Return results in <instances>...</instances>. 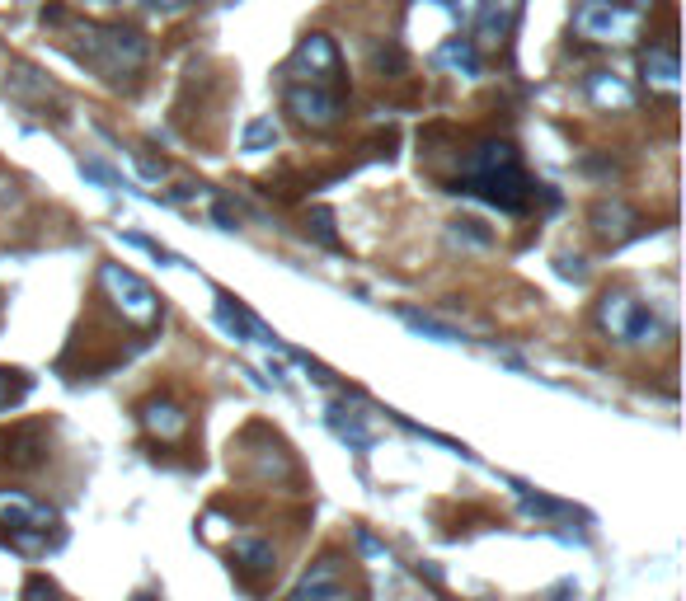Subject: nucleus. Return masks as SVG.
I'll list each match as a JSON object with an SVG mask.
<instances>
[{
    "label": "nucleus",
    "instance_id": "39448f33",
    "mask_svg": "<svg viewBox=\"0 0 686 601\" xmlns=\"http://www.w3.org/2000/svg\"><path fill=\"white\" fill-rule=\"evenodd\" d=\"M282 85H325V90H343V57L329 33H306L297 52L282 66Z\"/></svg>",
    "mask_w": 686,
    "mask_h": 601
},
{
    "label": "nucleus",
    "instance_id": "412c9836",
    "mask_svg": "<svg viewBox=\"0 0 686 601\" xmlns=\"http://www.w3.org/2000/svg\"><path fill=\"white\" fill-rule=\"evenodd\" d=\"M405 324H409V329H419V334H428V339H437V343H461V334H456V329L437 324L433 315H419V310H405Z\"/></svg>",
    "mask_w": 686,
    "mask_h": 601
},
{
    "label": "nucleus",
    "instance_id": "aec40b11",
    "mask_svg": "<svg viewBox=\"0 0 686 601\" xmlns=\"http://www.w3.org/2000/svg\"><path fill=\"white\" fill-rule=\"evenodd\" d=\"M33 390V381L24 376V371H10V367H0V409H10V404H19L24 395Z\"/></svg>",
    "mask_w": 686,
    "mask_h": 601
},
{
    "label": "nucleus",
    "instance_id": "20e7f679",
    "mask_svg": "<svg viewBox=\"0 0 686 601\" xmlns=\"http://www.w3.org/2000/svg\"><path fill=\"white\" fill-rule=\"evenodd\" d=\"M76 38H85V52L104 66L109 76H132L146 66V38L137 29H123V24H76Z\"/></svg>",
    "mask_w": 686,
    "mask_h": 601
},
{
    "label": "nucleus",
    "instance_id": "2eb2a0df",
    "mask_svg": "<svg viewBox=\"0 0 686 601\" xmlns=\"http://www.w3.org/2000/svg\"><path fill=\"white\" fill-rule=\"evenodd\" d=\"M583 90H588V99H593L597 108H616V113L635 108V90H630L621 76H611V71H593Z\"/></svg>",
    "mask_w": 686,
    "mask_h": 601
},
{
    "label": "nucleus",
    "instance_id": "4468645a",
    "mask_svg": "<svg viewBox=\"0 0 686 601\" xmlns=\"http://www.w3.org/2000/svg\"><path fill=\"white\" fill-rule=\"evenodd\" d=\"M433 66H442V71H456V76L475 80L480 76V47L470 43V38H447V43H437L433 52Z\"/></svg>",
    "mask_w": 686,
    "mask_h": 601
},
{
    "label": "nucleus",
    "instance_id": "5701e85b",
    "mask_svg": "<svg viewBox=\"0 0 686 601\" xmlns=\"http://www.w3.org/2000/svg\"><path fill=\"white\" fill-rule=\"evenodd\" d=\"M146 5H151V10H165V15H174V10H184L188 0H146Z\"/></svg>",
    "mask_w": 686,
    "mask_h": 601
},
{
    "label": "nucleus",
    "instance_id": "b1692460",
    "mask_svg": "<svg viewBox=\"0 0 686 601\" xmlns=\"http://www.w3.org/2000/svg\"><path fill=\"white\" fill-rule=\"evenodd\" d=\"M99 5H113V0H99Z\"/></svg>",
    "mask_w": 686,
    "mask_h": 601
},
{
    "label": "nucleus",
    "instance_id": "4be33fe9",
    "mask_svg": "<svg viewBox=\"0 0 686 601\" xmlns=\"http://www.w3.org/2000/svg\"><path fill=\"white\" fill-rule=\"evenodd\" d=\"M24 601H62V592L47 583V578H29V587H24Z\"/></svg>",
    "mask_w": 686,
    "mask_h": 601
},
{
    "label": "nucleus",
    "instance_id": "f3484780",
    "mask_svg": "<svg viewBox=\"0 0 686 601\" xmlns=\"http://www.w3.org/2000/svg\"><path fill=\"white\" fill-rule=\"evenodd\" d=\"M329 428L339 432V437L353 451H367V447H372V428H367V423H362V418L353 414L348 404H329Z\"/></svg>",
    "mask_w": 686,
    "mask_h": 601
},
{
    "label": "nucleus",
    "instance_id": "ddd939ff",
    "mask_svg": "<svg viewBox=\"0 0 686 601\" xmlns=\"http://www.w3.org/2000/svg\"><path fill=\"white\" fill-rule=\"evenodd\" d=\"M640 71H644V85H649V90H658V94H677V85H682V66H677V52H672L668 43L649 47V52H644V62H640Z\"/></svg>",
    "mask_w": 686,
    "mask_h": 601
},
{
    "label": "nucleus",
    "instance_id": "a211bd4d",
    "mask_svg": "<svg viewBox=\"0 0 686 601\" xmlns=\"http://www.w3.org/2000/svg\"><path fill=\"white\" fill-rule=\"evenodd\" d=\"M630 221H635V212L621 207V202H597L593 207V231L602 235V240H621Z\"/></svg>",
    "mask_w": 686,
    "mask_h": 601
},
{
    "label": "nucleus",
    "instance_id": "f03ea898",
    "mask_svg": "<svg viewBox=\"0 0 686 601\" xmlns=\"http://www.w3.org/2000/svg\"><path fill=\"white\" fill-rule=\"evenodd\" d=\"M597 329L616 348H654V343L668 339V320L649 301H640L630 292H607L597 301Z\"/></svg>",
    "mask_w": 686,
    "mask_h": 601
},
{
    "label": "nucleus",
    "instance_id": "6e6552de",
    "mask_svg": "<svg viewBox=\"0 0 686 601\" xmlns=\"http://www.w3.org/2000/svg\"><path fill=\"white\" fill-rule=\"evenodd\" d=\"M0 461L10 470H38L47 461V428L43 423H15L0 432Z\"/></svg>",
    "mask_w": 686,
    "mask_h": 601
},
{
    "label": "nucleus",
    "instance_id": "6ab92c4d",
    "mask_svg": "<svg viewBox=\"0 0 686 601\" xmlns=\"http://www.w3.org/2000/svg\"><path fill=\"white\" fill-rule=\"evenodd\" d=\"M240 146H245V151H273V146H278V123H273V118H254V123L245 127Z\"/></svg>",
    "mask_w": 686,
    "mask_h": 601
},
{
    "label": "nucleus",
    "instance_id": "9d476101",
    "mask_svg": "<svg viewBox=\"0 0 686 601\" xmlns=\"http://www.w3.org/2000/svg\"><path fill=\"white\" fill-rule=\"evenodd\" d=\"M0 526L5 531H47V526H57V512L29 498L24 489H0Z\"/></svg>",
    "mask_w": 686,
    "mask_h": 601
},
{
    "label": "nucleus",
    "instance_id": "1a4fd4ad",
    "mask_svg": "<svg viewBox=\"0 0 686 601\" xmlns=\"http://www.w3.org/2000/svg\"><path fill=\"white\" fill-rule=\"evenodd\" d=\"M287 601H358V597L343 587V564L334 555H325L320 564H311V569L301 573L297 592Z\"/></svg>",
    "mask_w": 686,
    "mask_h": 601
},
{
    "label": "nucleus",
    "instance_id": "f257e3e1",
    "mask_svg": "<svg viewBox=\"0 0 686 601\" xmlns=\"http://www.w3.org/2000/svg\"><path fill=\"white\" fill-rule=\"evenodd\" d=\"M456 193H475V198H484L489 207H499V212H527L531 198H536V184H531V174L522 170V155H517L513 141L489 137L466 155L461 179H456Z\"/></svg>",
    "mask_w": 686,
    "mask_h": 601
},
{
    "label": "nucleus",
    "instance_id": "0eeeda50",
    "mask_svg": "<svg viewBox=\"0 0 686 601\" xmlns=\"http://www.w3.org/2000/svg\"><path fill=\"white\" fill-rule=\"evenodd\" d=\"M282 104L311 132H329L343 123V90H325V85H282Z\"/></svg>",
    "mask_w": 686,
    "mask_h": 601
},
{
    "label": "nucleus",
    "instance_id": "f8f14e48",
    "mask_svg": "<svg viewBox=\"0 0 686 601\" xmlns=\"http://www.w3.org/2000/svg\"><path fill=\"white\" fill-rule=\"evenodd\" d=\"M217 320L226 324L240 343H268V348H278V334H268L245 306H235V296H217Z\"/></svg>",
    "mask_w": 686,
    "mask_h": 601
},
{
    "label": "nucleus",
    "instance_id": "9b49d317",
    "mask_svg": "<svg viewBox=\"0 0 686 601\" xmlns=\"http://www.w3.org/2000/svg\"><path fill=\"white\" fill-rule=\"evenodd\" d=\"M141 428L151 432V437H160V442H179L188 432V414L179 409L174 400H146L141 404Z\"/></svg>",
    "mask_w": 686,
    "mask_h": 601
},
{
    "label": "nucleus",
    "instance_id": "423d86ee",
    "mask_svg": "<svg viewBox=\"0 0 686 601\" xmlns=\"http://www.w3.org/2000/svg\"><path fill=\"white\" fill-rule=\"evenodd\" d=\"M99 287H104V296H109L113 310H118L127 324H137V329H156L160 324V296L151 292L132 268L104 263V268H99Z\"/></svg>",
    "mask_w": 686,
    "mask_h": 601
},
{
    "label": "nucleus",
    "instance_id": "7ed1b4c3",
    "mask_svg": "<svg viewBox=\"0 0 686 601\" xmlns=\"http://www.w3.org/2000/svg\"><path fill=\"white\" fill-rule=\"evenodd\" d=\"M644 10V0H583L574 10V33L588 43H635Z\"/></svg>",
    "mask_w": 686,
    "mask_h": 601
},
{
    "label": "nucleus",
    "instance_id": "dca6fc26",
    "mask_svg": "<svg viewBox=\"0 0 686 601\" xmlns=\"http://www.w3.org/2000/svg\"><path fill=\"white\" fill-rule=\"evenodd\" d=\"M231 559H235V569L250 573V578H268V573L278 569V564H273V545H268V540H235Z\"/></svg>",
    "mask_w": 686,
    "mask_h": 601
}]
</instances>
